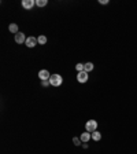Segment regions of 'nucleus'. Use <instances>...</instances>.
<instances>
[{
  "instance_id": "nucleus-7",
  "label": "nucleus",
  "mask_w": 137,
  "mask_h": 154,
  "mask_svg": "<svg viewBox=\"0 0 137 154\" xmlns=\"http://www.w3.org/2000/svg\"><path fill=\"white\" fill-rule=\"evenodd\" d=\"M26 41V37H25V35L23 33H16L15 35V43H18V44H22V43Z\"/></svg>"
},
{
  "instance_id": "nucleus-17",
  "label": "nucleus",
  "mask_w": 137,
  "mask_h": 154,
  "mask_svg": "<svg viewBox=\"0 0 137 154\" xmlns=\"http://www.w3.org/2000/svg\"><path fill=\"white\" fill-rule=\"evenodd\" d=\"M100 4H108V0H100Z\"/></svg>"
},
{
  "instance_id": "nucleus-2",
  "label": "nucleus",
  "mask_w": 137,
  "mask_h": 154,
  "mask_svg": "<svg viewBox=\"0 0 137 154\" xmlns=\"http://www.w3.org/2000/svg\"><path fill=\"white\" fill-rule=\"evenodd\" d=\"M85 128H86L88 132H95V131H97V121H96V120H89V121H86Z\"/></svg>"
},
{
  "instance_id": "nucleus-11",
  "label": "nucleus",
  "mask_w": 137,
  "mask_h": 154,
  "mask_svg": "<svg viewBox=\"0 0 137 154\" xmlns=\"http://www.w3.org/2000/svg\"><path fill=\"white\" fill-rule=\"evenodd\" d=\"M93 68H95V66H93L92 62H86V64H85V72H86V73H88V72H92Z\"/></svg>"
},
{
  "instance_id": "nucleus-6",
  "label": "nucleus",
  "mask_w": 137,
  "mask_h": 154,
  "mask_svg": "<svg viewBox=\"0 0 137 154\" xmlns=\"http://www.w3.org/2000/svg\"><path fill=\"white\" fill-rule=\"evenodd\" d=\"M25 44H26V47L33 48L34 46H36V44H38V43H37V39L36 37L30 36V37H26V41H25Z\"/></svg>"
},
{
  "instance_id": "nucleus-12",
  "label": "nucleus",
  "mask_w": 137,
  "mask_h": 154,
  "mask_svg": "<svg viewBox=\"0 0 137 154\" xmlns=\"http://www.w3.org/2000/svg\"><path fill=\"white\" fill-rule=\"evenodd\" d=\"M37 43H38V44H45V43H47V37H45V36H38V37H37Z\"/></svg>"
},
{
  "instance_id": "nucleus-14",
  "label": "nucleus",
  "mask_w": 137,
  "mask_h": 154,
  "mask_svg": "<svg viewBox=\"0 0 137 154\" xmlns=\"http://www.w3.org/2000/svg\"><path fill=\"white\" fill-rule=\"evenodd\" d=\"M75 69L78 70V72H84V70H85V65L84 64H77V65H75Z\"/></svg>"
},
{
  "instance_id": "nucleus-3",
  "label": "nucleus",
  "mask_w": 137,
  "mask_h": 154,
  "mask_svg": "<svg viewBox=\"0 0 137 154\" xmlns=\"http://www.w3.org/2000/svg\"><path fill=\"white\" fill-rule=\"evenodd\" d=\"M34 4H36L34 0H22V7H23L25 10H32Z\"/></svg>"
},
{
  "instance_id": "nucleus-15",
  "label": "nucleus",
  "mask_w": 137,
  "mask_h": 154,
  "mask_svg": "<svg viewBox=\"0 0 137 154\" xmlns=\"http://www.w3.org/2000/svg\"><path fill=\"white\" fill-rule=\"evenodd\" d=\"M73 143L75 144V146H78V144H81V139H78V138H74V139H73Z\"/></svg>"
},
{
  "instance_id": "nucleus-4",
  "label": "nucleus",
  "mask_w": 137,
  "mask_h": 154,
  "mask_svg": "<svg viewBox=\"0 0 137 154\" xmlns=\"http://www.w3.org/2000/svg\"><path fill=\"white\" fill-rule=\"evenodd\" d=\"M38 77H40L41 81H47V80L51 79V75H49L48 70H40V72H38Z\"/></svg>"
},
{
  "instance_id": "nucleus-9",
  "label": "nucleus",
  "mask_w": 137,
  "mask_h": 154,
  "mask_svg": "<svg viewBox=\"0 0 137 154\" xmlns=\"http://www.w3.org/2000/svg\"><path fill=\"white\" fill-rule=\"evenodd\" d=\"M8 30H10L11 33H19V29H18V26H16V23H11L10 26H8Z\"/></svg>"
},
{
  "instance_id": "nucleus-8",
  "label": "nucleus",
  "mask_w": 137,
  "mask_h": 154,
  "mask_svg": "<svg viewBox=\"0 0 137 154\" xmlns=\"http://www.w3.org/2000/svg\"><path fill=\"white\" fill-rule=\"evenodd\" d=\"M90 138H92V135H90L88 131H86V132H82V135L79 136V139H81V142H82V143H86Z\"/></svg>"
},
{
  "instance_id": "nucleus-1",
  "label": "nucleus",
  "mask_w": 137,
  "mask_h": 154,
  "mask_svg": "<svg viewBox=\"0 0 137 154\" xmlns=\"http://www.w3.org/2000/svg\"><path fill=\"white\" fill-rule=\"evenodd\" d=\"M62 83H63V77L60 75H52L49 79V84L52 87H59V85H62Z\"/></svg>"
},
{
  "instance_id": "nucleus-16",
  "label": "nucleus",
  "mask_w": 137,
  "mask_h": 154,
  "mask_svg": "<svg viewBox=\"0 0 137 154\" xmlns=\"http://www.w3.org/2000/svg\"><path fill=\"white\" fill-rule=\"evenodd\" d=\"M42 83V87H48V85H51L49 84V80H47V81H41Z\"/></svg>"
},
{
  "instance_id": "nucleus-13",
  "label": "nucleus",
  "mask_w": 137,
  "mask_h": 154,
  "mask_svg": "<svg viewBox=\"0 0 137 154\" xmlns=\"http://www.w3.org/2000/svg\"><path fill=\"white\" fill-rule=\"evenodd\" d=\"M47 0H36V6L37 7H44V6H47Z\"/></svg>"
},
{
  "instance_id": "nucleus-10",
  "label": "nucleus",
  "mask_w": 137,
  "mask_h": 154,
  "mask_svg": "<svg viewBox=\"0 0 137 154\" xmlns=\"http://www.w3.org/2000/svg\"><path fill=\"white\" fill-rule=\"evenodd\" d=\"M92 139H93V140H96V142H97V140H100V139H101V133L97 132V131L92 132Z\"/></svg>"
},
{
  "instance_id": "nucleus-5",
  "label": "nucleus",
  "mask_w": 137,
  "mask_h": 154,
  "mask_svg": "<svg viewBox=\"0 0 137 154\" xmlns=\"http://www.w3.org/2000/svg\"><path fill=\"white\" fill-rule=\"evenodd\" d=\"M77 80H78V83H86L88 81V73L86 72H78V75H77Z\"/></svg>"
}]
</instances>
